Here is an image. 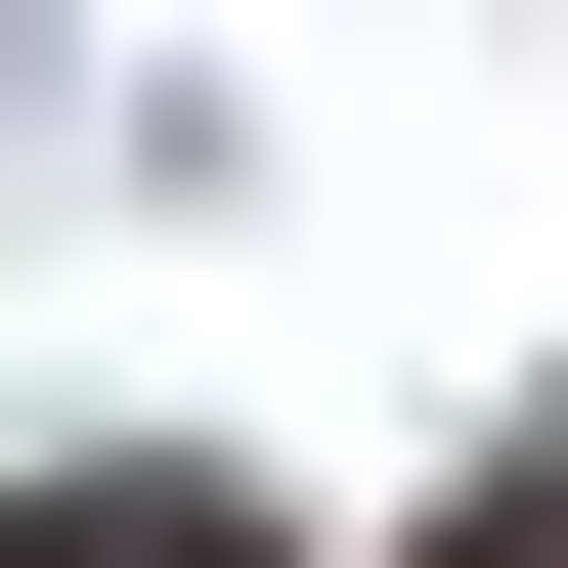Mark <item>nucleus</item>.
<instances>
[{"label": "nucleus", "instance_id": "obj_1", "mask_svg": "<svg viewBox=\"0 0 568 568\" xmlns=\"http://www.w3.org/2000/svg\"><path fill=\"white\" fill-rule=\"evenodd\" d=\"M0 568H306L263 481H0Z\"/></svg>", "mask_w": 568, "mask_h": 568}]
</instances>
